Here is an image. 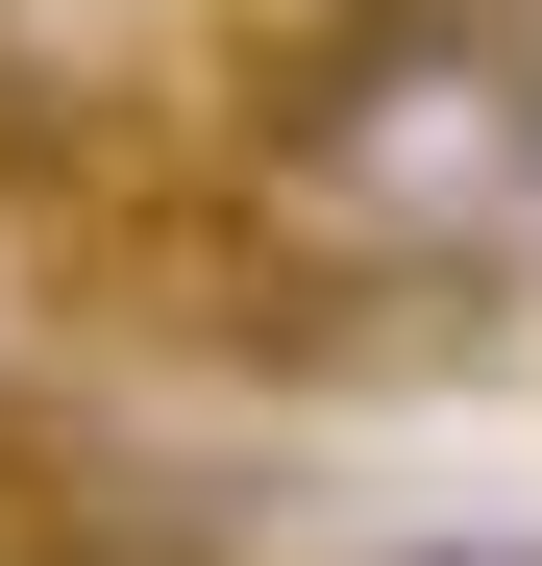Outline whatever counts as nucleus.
I'll return each instance as SVG.
<instances>
[{
  "label": "nucleus",
  "instance_id": "nucleus-2",
  "mask_svg": "<svg viewBox=\"0 0 542 566\" xmlns=\"http://www.w3.org/2000/svg\"><path fill=\"white\" fill-rule=\"evenodd\" d=\"M0 566H100V468L0 419Z\"/></svg>",
  "mask_w": 542,
  "mask_h": 566
},
{
  "label": "nucleus",
  "instance_id": "nucleus-1",
  "mask_svg": "<svg viewBox=\"0 0 542 566\" xmlns=\"http://www.w3.org/2000/svg\"><path fill=\"white\" fill-rule=\"evenodd\" d=\"M247 198H296L371 271H493L542 198V50L493 0H321L247 99Z\"/></svg>",
  "mask_w": 542,
  "mask_h": 566
},
{
  "label": "nucleus",
  "instance_id": "nucleus-3",
  "mask_svg": "<svg viewBox=\"0 0 542 566\" xmlns=\"http://www.w3.org/2000/svg\"><path fill=\"white\" fill-rule=\"evenodd\" d=\"M74 172V124H50V74H25V25H0V198H50Z\"/></svg>",
  "mask_w": 542,
  "mask_h": 566
}]
</instances>
